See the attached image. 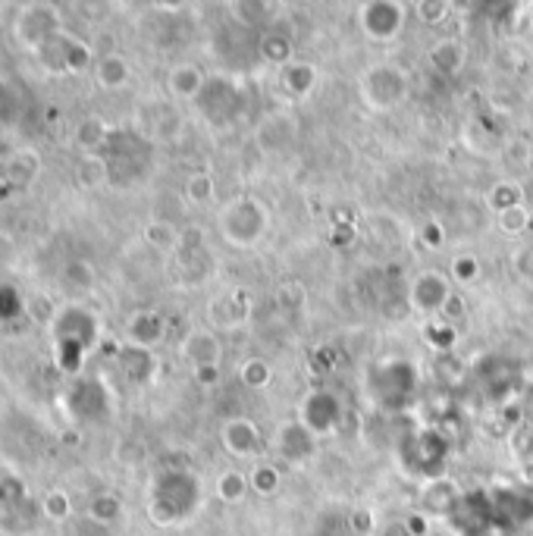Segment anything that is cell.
Masks as SVG:
<instances>
[{"instance_id":"cell-46","label":"cell","mask_w":533,"mask_h":536,"mask_svg":"<svg viewBox=\"0 0 533 536\" xmlns=\"http://www.w3.org/2000/svg\"><path fill=\"white\" fill-rule=\"evenodd\" d=\"M405 527H408L411 536H427V530H430V518L421 515V511H414V515L405 518Z\"/></svg>"},{"instance_id":"cell-15","label":"cell","mask_w":533,"mask_h":536,"mask_svg":"<svg viewBox=\"0 0 533 536\" xmlns=\"http://www.w3.org/2000/svg\"><path fill=\"white\" fill-rule=\"evenodd\" d=\"M182 358L192 364V370L198 367H220L223 361V342L211 333V330H192L182 342Z\"/></svg>"},{"instance_id":"cell-42","label":"cell","mask_w":533,"mask_h":536,"mask_svg":"<svg viewBox=\"0 0 533 536\" xmlns=\"http://www.w3.org/2000/svg\"><path fill=\"white\" fill-rule=\"evenodd\" d=\"M421 242H424V248H433V251H439L446 245V229L439 226L436 220H430L424 229H421Z\"/></svg>"},{"instance_id":"cell-3","label":"cell","mask_w":533,"mask_h":536,"mask_svg":"<svg viewBox=\"0 0 533 536\" xmlns=\"http://www.w3.org/2000/svg\"><path fill=\"white\" fill-rule=\"evenodd\" d=\"M449 455L452 439L439 433L436 427H417L399 439V464L411 477H421L424 483L449 477Z\"/></svg>"},{"instance_id":"cell-37","label":"cell","mask_w":533,"mask_h":536,"mask_svg":"<svg viewBox=\"0 0 533 536\" xmlns=\"http://www.w3.org/2000/svg\"><path fill=\"white\" fill-rule=\"evenodd\" d=\"M414 13L427 26H439L452 13V4H446V0H421V4H414Z\"/></svg>"},{"instance_id":"cell-13","label":"cell","mask_w":533,"mask_h":536,"mask_svg":"<svg viewBox=\"0 0 533 536\" xmlns=\"http://www.w3.org/2000/svg\"><path fill=\"white\" fill-rule=\"evenodd\" d=\"M461 489H458V483L452 480V477H439V480H430V483H424V489H421V515H427L430 521L433 518H452V511L458 508V502H461Z\"/></svg>"},{"instance_id":"cell-28","label":"cell","mask_w":533,"mask_h":536,"mask_svg":"<svg viewBox=\"0 0 533 536\" xmlns=\"http://www.w3.org/2000/svg\"><path fill=\"white\" fill-rule=\"evenodd\" d=\"M261 57L270 63V66H289L292 63V41L286 35H264L261 41Z\"/></svg>"},{"instance_id":"cell-43","label":"cell","mask_w":533,"mask_h":536,"mask_svg":"<svg viewBox=\"0 0 533 536\" xmlns=\"http://www.w3.org/2000/svg\"><path fill=\"white\" fill-rule=\"evenodd\" d=\"M505 160H512L515 167H524V163L533 160V151H530L527 142H508L505 145Z\"/></svg>"},{"instance_id":"cell-47","label":"cell","mask_w":533,"mask_h":536,"mask_svg":"<svg viewBox=\"0 0 533 536\" xmlns=\"http://www.w3.org/2000/svg\"><path fill=\"white\" fill-rule=\"evenodd\" d=\"M195 380H198V386H204V389H214V386L220 383V367H198V370H195Z\"/></svg>"},{"instance_id":"cell-21","label":"cell","mask_w":533,"mask_h":536,"mask_svg":"<svg viewBox=\"0 0 533 536\" xmlns=\"http://www.w3.org/2000/svg\"><path fill=\"white\" fill-rule=\"evenodd\" d=\"M95 76H98V85H101V88H107V91H117V88H123V85L129 82L132 69H129L126 57H120V54H107V57H101V60H98V66H95Z\"/></svg>"},{"instance_id":"cell-2","label":"cell","mask_w":533,"mask_h":536,"mask_svg":"<svg viewBox=\"0 0 533 536\" xmlns=\"http://www.w3.org/2000/svg\"><path fill=\"white\" fill-rule=\"evenodd\" d=\"M421 389V374L408 358H383L367 370V395L383 414H402Z\"/></svg>"},{"instance_id":"cell-4","label":"cell","mask_w":533,"mask_h":536,"mask_svg":"<svg viewBox=\"0 0 533 536\" xmlns=\"http://www.w3.org/2000/svg\"><path fill=\"white\" fill-rule=\"evenodd\" d=\"M54 333H57V361L66 374H76L82 367V358L98 339V323L85 308L69 305L54 317Z\"/></svg>"},{"instance_id":"cell-9","label":"cell","mask_w":533,"mask_h":536,"mask_svg":"<svg viewBox=\"0 0 533 536\" xmlns=\"http://www.w3.org/2000/svg\"><path fill=\"white\" fill-rule=\"evenodd\" d=\"M273 449L280 455L283 464H305L317 455V436L298 421V417H289L280 427H276V439H273Z\"/></svg>"},{"instance_id":"cell-5","label":"cell","mask_w":533,"mask_h":536,"mask_svg":"<svg viewBox=\"0 0 533 536\" xmlns=\"http://www.w3.org/2000/svg\"><path fill=\"white\" fill-rule=\"evenodd\" d=\"M217 226H220V236L226 239V245L254 248L267 232V211H264V204L254 198H236L220 211Z\"/></svg>"},{"instance_id":"cell-35","label":"cell","mask_w":533,"mask_h":536,"mask_svg":"<svg viewBox=\"0 0 533 536\" xmlns=\"http://www.w3.org/2000/svg\"><path fill=\"white\" fill-rule=\"evenodd\" d=\"M508 449H512V455L518 461L530 464V458H533V424L524 421L521 427H515L512 433H508Z\"/></svg>"},{"instance_id":"cell-33","label":"cell","mask_w":533,"mask_h":536,"mask_svg":"<svg viewBox=\"0 0 533 536\" xmlns=\"http://www.w3.org/2000/svg\"><path fill=\"white\" fill-rule=\"evenodd\" d=\"M41 515L60 524L73 515V502H69V496L63 493V489H51V493L41 499Z\"/></svg>"},{"instance_id":"cell-32","label":"cell","mask_w":533,"mask_h":536,"mask_svg":"<svg viewBox=\"0 0 533 536\" xmlns=\"http://www.w3.org/2000/svg\"><path fill=\"white\" fill-rule=\"evenodd\" d=\"M248 483L258 496H273L280 489V468L276 464H261V468H254L248 474Z\"/></svg>"},{"instance_id":"cell-44","label":"cell","mask_w":533,"mask_h":536,"mask_svg":"<svg viewBox=\"0 0 533 536\" xmlns=\"http://www.w3.org/2000/svg\"><path fill=\"white\" fill-rule=\"evenodd\" d=\"M19 311V295L10 286H0V320H10Z\"/></svg>"},{"instance_id":"cell-52","label":"cell","mask_w":533,"mask_h":536,"mask_svg":"<svg viewBox=\"0 0 533 536\" xmlns=\"http://www.w3.org/2000/svg\"><path fill=\"white\" fill-rule=\"evenodd\" d=\"M527 232H530V239H533V214H530V226H527Z\"/></svg>"},{"instance_id":"cell-16","label":"cell","mask_w":533,"mask_h":536,"mask_svg":"<svg viewBox=\"0 0 533 536\" xmlns=\"http://www.w3.org/2000/svg\"><path fill=\"white\" fill-rule=\"evenodd\" d=\"M427 63H430L433 73L446 76V79H455L468 63V48L458 38H439L433 48L427 51Z\"/></svg>"},{"instance_id":"cell-27","label":"cell","mask_w":533,"mask_h":536,"mask_svg":"<svg viewBox=\"0 0 533 536\" xmlns=\"http://www.w3.org/2000/svg\"><path fill=\"white\" fill-rule=\"evenodd\" d=\"M424 339L427 345H433L439 355H449L452 348H455V323L443 320V317H436L427 323V330H424Z\"/></svg>"},{"instance_id":"cell-12","label":"cell","mask_w":533,"mask_h":536,"mask_svg":"<svg viewBox=\"0 0 533 536\" xmlns=\"http://www.w3.org/2000/svg\"><path fill=\"white\" fill-rule=\"evenodd\" d=\"M449 295H452L449 279H446L443 273H436V270L417 276V279H414V286H411V292H408L411 308H414L417 314L433 317V320H436V317H443V308H446Z\"/></svg>"},{"instance_id":"cell-14","label":"cell","mask_w":533,"mask_h":536,"mask_svg":"<svg viewBox=\"0 0 533 536\" xmlns=\"http://www.w3.org/2000/svg\"><path fill=\"white\" fill-rule=\"evenodd\" d=\"M220 442L229 455L236 458H251L261 449V427L251 421V417H229V421L220 427Z\"/></svg>"},{"instance_id":"cell-41","label":"cell","mask_w":533,"mask_h":536,"mask_svg":"<svg viewBox=\"0 0 533 536\" xmlns=\"http://www.w3.org/2000/svg\"><path fill=\"white\" fill-rule=\"evenodd\" d=\"M515 270H518V276L524 279V283L533 286V242H527V245H521L515 251Z\"/></svg>"},{"instance_id":"cell-34","label":"cell","mask_w":533,"mask_h":536,"mask_svg":"<svg viewBox=\"0 0 533 536\" xmlns=\"http://www.w3.org/2000/svg\"><path fill=\"white\" fill-rule=\"evenodd\" d=\"M490 204L496 207V214H499V211H508V207L524 204L521 185H518V182H496L493 192H490Z\"/></svg>"},{"instance_id":"cell-40","label":"cell","mask_w":533,"mask_h":536,"mask_svg":"<svg viewBox=\"0 0 533 536\" xmlns=\"http://www.w3.org/2000/svg\"><path fill=\"white\" fill-rule=\"evenodd\" d=\"M66 283L69 286H79V289H88L91 283H95V270H91L88 264H82V261L69 264L66 267Z\"/></svg>"},{"instance_id":"cell-31","label":"cell","mask_w":533,"mask_h":536,"mask_svg":"<svg viewBox=\"0 0 533 536\" xmlns=\"http://www.w3.org/2000/svg\"><path fill=\"white\" fill-rule=\"evenodd\" d=\"M496 226H499V232H505V236H524L530 226V211L524 204L508 207V211L496 214Z\"/></svg>"},{"instance_id":"cell-19","label":"cell","mask_w":533,"mask_h":536,"mask_svg":"<svg viewBox=\"0 0 533 536\" xmlns=\"http://www.w3.org/2000/svg\"><path fill=\"white\" fill-rule=\"evenodd\" d=\"M126 333H129V342L132 345H142V348H154L160 339L167 333V323L157 311H138L129 317L126 323Z\"/></svg>"},{"instance_id":"cell-26","label":"cell","mask_w":533,"mask_h":536,"mask_svg":"<svg viewBox=\"0 0 533 536\" xmlns=\"http://www.w3.org/2000/svg\"><path fill=\"white\" fill-rule=\"evenodd\" d=\"M251 493V483L242 471H223L220 480H217V496L229 505H236L242 502L245 496Z\"/></svg>"},{"instance_id":"cell-17","label":"cell","mask_w":533,"mask_h":536,"mask_svg":"<svg viewBox=\"0 0 533 536\" xmlns=\"http://www.w3.org/2000/svg\"><path fill=\"white\" fill-rule=\"evenodd\" d=\"M204 85H207V76L201 73V66H195V63H176L170 69V76H167L170 95L182 98V101H198Z\"/></svg>"},{"instance_id":"cell-51","label":"cell","mask_w":533,"mask_h":536,"mask_svg":"<svg viewBox=\"0 0 533 536\" xmlns=\"http://www.w3.org/2000/svg\"><path fill=\"white\" fill-rule=\"evenodd\" d=\"M383 536H411V533H408V527H405V521H402V524H389V527L383 530Z\"/></svg>"},{"instance_id":"cell-18","label":"cell","mask_w":533,"mask_h":536,"mask_svg":"<svg viewBox=\"0 0 533 536\" xmlns=\"http://www.w3.org/2000/svg\"><path fill=\"white\" fill-rule=\"evenodd\" d=\"M117 361H120L123 374H126L132 383H148V380L157 374V361H154V355H151V348H142V345L126 342L120 352H117Z\"/></svg>"},{"instance_id":"cell-7","label":"cell","mask_w":533,"mask_h":536,"mask_svg":"<svg viewBox=\"0 0 533 536\" xmlns=\"http://www.w3.org/2000/svg\"><path fill=\"white\" fill-rule=\"evenodd\" d=\"M408 10L399 0H367V4L358 7V26L370 41L389 44L396 41L405 29Z\"/></svg>"},{"instance_id":"cell-25","label":"cell","mask_w":533,"mask_h":536,"mask_svg":"<svg viewBox=\"0 0 533 536\" xmlns=\"http://www.w3.org/2000/svg\"><path fill=\"white\" fill-rule=\"evenodd\" d=\"M179 236L182 232L170 223V220H151L145 226V242L157 251H176L179 248Z\"/></svg>"},{"instance_id":"cell-36","label":"cell","mask_w":533,"mask_h":536,"mask_svg":"<svg viewBox=\"0 0 533 536\" xmlns=\"http://www.w3.org/2000/svg\"><path fill=\"white\" fill-rule=\"evenodd\" d=\"M452 279L461 286H471L480 279V258L474 254H455L452 258Z\"/></svg>"},{"instance_id":"cell-6","label":"cell","mask_w":533,"mask_h":536,"mask_svg":"<svg viewBox=\"0 0 533 536\" xmlns=\"http://www.w3.org/2000/svg\"><path fill=\"white\" fill-rule=\"evenodd\" d=\"M408 95V73L396 63H377L361 76V98L370 110H392Z\"/></svg>"},{"instance_id":"cell-38","label":"cell","mask_w":533,"mask_h":536,"mask_svg":"<svg viewBox=\"0 0 533 536\" xmlns=\"http://www.w3.org/2000/svg\"><path fill=\"white\" fill-rule=\"evenodd\" d=\"M79 176H82V182H85V185H101V182H107V179H110V173H107V163H104V157H101V154H91V157H85V160H82V167H79Z\"/></svg>"},{"instance_id":"cell-29","label":"cell","mask_w":533,"mask_h":536,"mask_svg":"<svg viewBox=\"0 0 533 536\" xmlns=\"http://www.w3.org/2000/svg\"><path fill=\"white\" fill-rule=\"evenodd\" d=\"M239 377H242V383L248 386V389H267L270 386V380H273V367L264 361V358H248L245 364H242V370H239Z\"/></svg>"},{"instance_id":"cell-23","label":"cell","mask_w":533,"mask_h":536,"mask_svg":"<svg viewBox=\"0 0 533 536\" xmlns=\"http://www.w3.org/2000/svg\"><path fill=\"white\" fill-rule=\"evenodd\" d=\"M123 518V502L120 496H113V493H98L95 499L88 502V521H95L101 527H110V524H117Z\"/></svg>"},{"instance_id":"cell-45","label":"cell","mask_w":533,"mask_h":536,"mask_svg":"<svg viewBox=\"0 0 533 536\" xmlns=\"http://www.w3.org/2000/svg\"><path fill=\"white\" fill-rule=\"evenodd\" d=\"M465 311H468V305H465V298H461V292H452L449 301H446V308H443V320L455 323V320L465 317Z\"/></svg>"},{"instance_id":"cell-20","label":"cell","mask_w":533,"mask_h":536,"mask_svg":"<svg viewBox=\"0 0 533 536\" xmlns=\"http://www.w3.org/2000/svg\"><path fill=\"white\" fill-rule=\"evenodd\" d=\"M280 79H283V88L289 91V95L301 98V95H308V91H314L317 69L305 60H292L289 66L280 69Z\"/></svg>"},{"instance_id":"cell-8","label":"cell","mask_w":533,"mask_h":536,"mask_svg":"<svg viewBox=\"0 0 533 536\" xmlns=\"http://www.w3.org/2000/svg\"><path fill=\"white\" fill-rule=\"evenodd\" d=\"M295 417L314 436H327V433L339 430L342 417H345V408H342L336 392H330V389H311L305 399L298 402V414Z\"/></svg>"},{"instance_id":"cell-10","label":"cell","mask_w":533,"mask_h":536,"mask_svg":"<svg viewBox=\"0 0 533 536\" xmlns=\"http://www.w3.org/2000/svg\"><path fill=\"white\" fill-rule=\"evenodd\" d=\"M490 499L496 527H524L533 521V486H499Z\"/></svg>"},{"instance_id":"cell-24","label":"cell","mask_w":533,"mask_h":536,"mask_svg":"<svg viewBox=\"0 0 533 536\" xmlns=\"http://www.w3.org/2000/svg\"><path fill=\"white\" fill-rule=\"evenodd\" d=\"M110 126L107 123H101L98 116H88V120H82L79 123V129H76V142L82 145V148H88L91 154H98V148H104L107 142H110Z\"/></svg>"},{"instance_id":"cell-39","label":"cell","mask_w":533,"mask_h":536,"mask_svg":"<svg viewBox=\"0 0 533 536\" xmlns=\"http://www.w3.org/2000/svg\"><path fill=\"white\" fill-rule=\"evenodd\" d=\"M276 7L273 4H233V13H248L242 22L245 26H261V22H267L270 16H264V13H273Z\"/></svg>"},{"instance_id":"cell-49","label":"cell","mask_w":533,"mask_h":536,"mask_svg":"<svg viewBox=\"0 0 533 536\" xmlns=\"http://www.w3.org/2000/svg\"><path fill=\"white\" fill-rule=\"evenodd\" d=\"M317 358L323 361V367L333 370V367H336V348H330V345H320V348H317Z\"/></svg>"},{"instance_id":"cell-50","label":"cell","mask_w":533,"mask_h":536,"mask_svg":"<svg viewBox=\"0 0 533 536\" xmlns=\"http://www.w3.org/2000/svg\"><path fill=\"white\" fill-rule=\"evenodd\" d=\"M349 239H355V229H333V245L336 248H345Z\"/></svg>"},{"instance_id":"cell-1","label":"cell","mask_w":533,"mask_h":536,"mask_svg":"<svg viewBox=\"0 0 533 536\" xmlns=\"http://www.w3.org/2000/svg\"><path fill=\"white\" fill-rule=\"evenodd\" d=\"M204 502V486L189 468H167L151 483L148 518L160 527H173L189 521Z\"/></svg>"},{"instance_id":"cell-30","label":"cell","mask_w":533,"mask_h":536,"mask_svg":"<svg viewBox=\"0 0 533 536\" xmlns=\"http://www.w3.org/2000/svg\"><path fill=\"white\" fill-rule=\"evenodd\" d=\"M214 192H217V185H214L211 173L201 170V173H192L189 179H185V198H189L192 204H211Z\"/></svg>"},{"instance_id":"cell-11","label":"cell","mask_w":533,"mask_h":536,"mask_svg":"<svg viewBox=\"0 0 533 536\" xmlns=\"http://www.w3.org/2000/svg\"><path fill=\"white\" fill-rule=\"evenodd\" d=\"M198 104L207 113V120L229 123V120H236L242 110V95L229 79H207L204 91L198 95Z\"/></svg>"},{"instance_id":"cell-48","label":"cell","mask_w":533,"mask_h":536,"mask_svg":"<svg viewBox=\"0 0 533 536\" xmlns=\"http://www.w3.org/2000/svg\"><path fill=\"white\" fill-rule=\"evenodd\" d=\"M276 301H283V305H289V308H298L301 301H305V292H301L298 286H286V289H280Z\"/></svg>"},{"instance_id":"cell-22","label":"cell","mask_w":533,"mask_h":536,"mask_svg":"<svg viewBox=\"0 0 533 536\" xmlns=\"http://www.w3.org/2000/svg\"><path fill=\"white\" fill-rule=\"evenodd\" d=\"M245 314H248V301H245V295H223V298H214L211 301V320L217 323V326H236L239 320H245Z\"/></svg>"}]
</instances>
